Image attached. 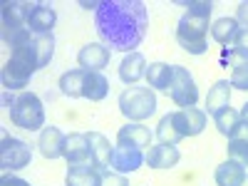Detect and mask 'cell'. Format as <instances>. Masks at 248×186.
I'll return each mask as SVG.
<instances>
[{"mask_svg":"<svg viewBox=\"0 0 248 186\" xmlns=\"http://www.w3.org/2000/svg\"><path fill=\"white\" fill-rule=\"evenodd\" d=\"M186 15L179 20V28H176V40L179 45L191 52V55H203L209 50L206 45V37H209V17L214 5L209 0H194V3L186 5Z\"/></svg>","mask_w":248,"mask_h":186,"instance_id":"3","label":"cell"},{"mask_svg":"<svg viewBox=\"0 0 248 186\" xmlns=\"http://www.w3.org/2000/svg\"><path fill=\"white\" fill-rule=\"evenodd\" d=\"M117 144H124V147H137V149H144V147H152V132L149 127H144L141 122H129L117 132Z\"/></svg>","mask_w":248,"mask_h":186,"instance_id":"13","label":"cell"},{"mask_svg":"<svg viewBox=\"0 0 248 186\" xmlns=\"http://www.w3.org/2000/svg\"><path fill=\"white\" fill-rule=\"evenodd\" d=\"M169 97L176 102V105L184 107H194L196 99H199V87L191 77V72L186 67L174 65V77H171V85H169Z\"/></svg>","mask_w":248,"mask_h":186,"instance_id":"8","label":"cell"},{"mask_svg":"<svg viewBox=\"0 0 248 186\" xmlns=\"http://www.w3.org/2000/svg\"><path fill=\"white\" fill-rule=\"evenodd\" d=\"M65 186H102V171L94 164H87V167H70Z\"/></svg>","mask_w":248,"mask_h":186,"instance_id":"19","label":"cell"},{"mask_svg":"<svg viewBox=\"0 0 248 186\" xmlns=\"http://www.w3.org/2000/svg\"><path fill=\"white\" fill-rule=\"evenodd\" d=\"M241 186H248V176H246V181H243V184H241Z\"/></svg>","mask_w":248,"mask_h":186,"instance_id":"36","label":"cell"},{"mask_svg":"<svg viewBox=\"0 0 248 186\" xmlns=\"http://www.w3.org/2000/svg\"><path fill=\"white\" fill-rule=\"evenodd\" d=\"M156 137L161 144H171V147H176V144L184 139V132L179 127V117L176 112H169L167 117H161L159 127H156Z\"/></svg>","mask_w":248,"mask_h":186,"instance_id":"24","label":"cell"},{"mask_svg":"<svg viewBox=\"0 0 248 186\" xmlns=\"http://www.w3.org/2000/svg\"><path fill=\"white\" fill-rule=\"evenodd\" d=\"M179 117V127L184 132V137H196L203 132L206 127V112L203 109H196V107H184L176 112Z\"/></svg>","mask_w":248,"mask_h":186,"instance_id":"17","label":"cell"},{"mask_svg":"<svg viewBox=\"0 0 248 186\" xmlns=\"http://www.w3.org/2000/svg\"><path fill=\"white\" fill-rule=\"evenodd\" d=\"M231 105V82L229 79H218L216 85L209 90V97H206V109L209 114H216L218 109Z\"/></svg>","mask_w":248,"mask_h":186,"instance_id":"23","label":"cell"},{"mask_svg":"<svg viewBox=\"0 0 248 186\" xmlns=\"http://www.w3.org/2000/svg\"><path fill=\"white\" fill-rule=\"evenodd\" d=\"M85 77H87V70H70L60 77V90L62 94H67V97H82V90H85Z\"/></svg>","mask_w":248,"mask_h":186,"instance_id":"26","label":"cell"},{"mask_svg":"<svg viewBox=\"0 0 248 186\" xmlns=\"http://www.w3.org/2000/svg\"><path fill=\"white\" fill-rule=\"evenodd\" d=\"M109 60H112V50L105 47V45H99V43H87L77 52L79 67L87 70V72H102L109 65Z\"/></svg>","mask_w":248,"mask_h":186,"instance_id":"11","label":"cell"},{"mask_svg":"<svg viewBox=\"0 0 248 186\" xmlns=\"http://www.w3.org/2000/svg\"><path fill=\"white\" fill-rule=\"evenodd\" d=\"M236 20H238V25H243V28H248V0H246V3H241V5H238V13H236Z\"/></svg>","mask_w":248,"mask_h":186,"instance_id":"33","label":"cell"},{"mask_svg":"<svg viewBox=\"0 0 248 186\" xmlns=\"http://www.w3.org/2000/svg\"><path fill=\"white\" fill-rule=\"evenodd\" d=\"M32 161V149L23 139H15L10 134H3V141H0V167L3 171H17L30 167Z\"/></svg>","mask_w":248,"mask_h":186,"instance_id":"7","label":"cell"},{"mask_svg":"<svg viewBox=\"0 0 248 186\" xmlns=\"http://www.w3.org/2000/svg\"><path fill=\"white\" fill-rule=\"evenodd\" d=\"M241 119H243V122H248V102H246L243 109H241Z\"/></svg>","mask_w":248,"mask_h":186,"instance_id":"34","label":"cell"},{"mask_svg":"<svg viewBox=\"0 0 248 186\" xmlns=\"http://www.w3.org/2000/svg\"><path fill=\"white\" fill-rule=\"evenodd\" d=\"M181 159L179 149L171 147V144H159V147H152L149 154H147V164L152 169H171L176 167Z\"/></svg>","mask_w":248,"mask_h":186,"instance_id":"18","label":"cell"},{"mask_svg":"<svg viewBox=\"0 0 248 186\" xmlns=\"http://www.w3.org/2000/svg\"><path fill=\"white\" fill-rule=\"evenodd\" d=\"M226 152H229V159H231V161H238V164H243V167H248V141H246V139L231 137Z\"/></svg>","mask_w":248,"mask_h":186,"instance_id":"29","label":"cell"},{"mask_svg":"<svg viewBox=\"0 0 248 186\" xmlns=\"http://www.w3.org/2000/svg\"><path fill=\"white\" fill-rule=\"evenodd\" d=\"M0 186H30V181L20 179V176H10V174H3V179H0Z\"/></svg>","mask_w":248,"mask_h":186,"instance_id":"32","label":"cell"},{"mask_svg":"<svg viewBox=\"0 0 248 186\" xmlns=\"http://www.w3.org/2000/svg\"><path fill=\"white\" fill-rule=\"evenodd\" d=\"M62 156H65L67 167H87V164H92V149H90L87 134H79V132L67 134Z\"/></svg>","mask_w":248,"mask_h":186,"instance_id":"9","label":"cell"},{"mask_svg":"<svg viewBox=\"0 0 248 186\" xmlns=\"http://www.w3.org/2000/svg\"><path fill=\"white\" fill-rule=\"evenodd\" d=\"M102 186H129V181H127V176H124V174L102 171Z\"/></svg>","mask_w":248,"mask_h":186,"instance_id":"31","label":"cell"},{"mask_svg":"<svg viewBox=\"0 0 248 186\" xmlns=\"http://www.w3.org/2000/svg\"><path fill=\"white\" fill-rule=\"evenodd\" d=\"M35 3H28V0H10V3H3V43L10 45L13 50L20 45H28L32 40V30H30V10Z\"/></svg>","mask_w":248,"mask_h":186,"instance_id":"4","label":"cell"},{"mask_svg":"<svg viewBox=\"0 0 248 186\" xmlns=\"http://www.w3.org/2000/svg\"><path fill=\"white\" fill-rule=\"evenodd\" d=\"M107 94H109V79L102 75V72H87L82 97L90 99V102H102Z\"/></svg>","mask_w":248,"mask_h":186,"instance_id":"22","label":"cell"},{"mask_svg":"<svg viewBox=\"0 0 248 186\" xmlns=\"http://www.w3.org/2000/svg\"><path fill=\"white\" fill-rule=\"evenodd\" d=\"M171 77H174V65H167V62H152L147 67V82L152 90L169 92Z\"/></svg>","mask_w":248,"mask_h":186,"instance_id":"21","label":"cell"},{"mask_svg":"<svg viewBox=\"0 0 248 186\" xmlns=\"http://www.w3.org/2000/svg\"><path fill=\"white\" fill-rule=\"evenodd\" d=\"M246 176H248L246 167L238 161H231V159H226L216 169V184L218 186H241L246 181Z\"/></svg>","mask_w":248,"mask_h":186,"instance_id":"20","label":"cell"},{"mask_svg":"<svg viewBox=\"0 0 248 186\" xmlns=\"http://www.w3.org/2000/svg\"><path fill=\"white\" fill-rule=\"evenodd\" d=\"M147 161V156L141 154V149L137 147H124V144H117L112 149V159H109V167L117 174H132L137 171L141 164Z\"/></svg>","mask_w":248,"mask_h":186,"instance_id":"10","label":"cell"},{"mask_svg":"<svg viewBox=\"0 0 248 186\" xmlns=\"http://www.w3.org/2000/svg\"><path fill=\"white\" fill-rule=\"evenodd\" d=\"M37 149L45 159H57L65 152V134H62L57 127H45L40 132V139H37Z\"/></svg>","mask_w":248,"mask_h":186,"instance_id":"14","label":"cell"},{"mask_svg":"<svg viewBox=\"0 0 248 186\" xmlns=\"http://www.w3.org/2000/svg\"><path fill=\"white\" fill-rule=\"evenodd\" d=\"M233 52L243 60H248V28H241L236 40H233Z\"/></svg>","mask_w":248,"mask_h":186,"instance_id":"30","label":"cell"},{"mask_svg":"<svg viewBox=\"0 0 248 186\" xmlns=\"http://www.w3.org/2000/svg\"><path fill=\"white\" fill-rule=\"evenodd\" d=\"M87 139H90V149H92V164L99 171H107L114 147H109V139L105 134H99V132H90Z\"/></svg>","mask_w":248,"mask_h":186,"instance_id":"16","label":"cell"},{"mask_svg":"<svg viewBox=\"0 0 248 186\" xmlns=\"http://www.w3.org/2000/svg\"><path fill=\"white\" fill-rule=\"evenodd\" d=\"M231 87L248 92V60L238 57L236 52H231Z\"/></svg>","mask_w":248,"mask_h":186,"instance_id":"28","label":"cell"},{"mask_svg":"<svg viewBox=\"0 0 248 186\" xmlns=\"http://www.w3.org/2000/svg\"><path fill=\"white\" fill-rule=\"evenodd\" d=\"M119 112L129 122H144L156 112V94L152 87H127L119 94Z\"/></svg>","mask_w":248,"mask_h":186,"instance_id":"6","label":"cell"},{"mask_svg":"<svg viewBox=\"0 0 248 186\" xmlns=\"http://www.w3.org/2000/svg\"><path fill=\"white\" fill-rule=\"evenodd\" d=\"M55 55V37L52 35H40V37H32L28 45H20L10 52V60L5 62L3 67V87L10 92V90H23L28 87L30 77L43 70L47 62L52 60Z\"/></svg>","mask_w":248,"mask_h":186,"instance_id":"2","label":"cell"},{"mask_svg":"<svg viewBox=\"0 0 248 186\" xmlns=\"http://www.w3.org/2000/svg\"><path fill=\"white\" fill-rule=\"evenodd\" d=\"M238 30H241V25H238L236 17H221L211 25V37L218 45H231L238 35Z\"/></svg>","mask_w":248,"mask_h":186,"instance_id":"25","label":"cell"},{"mask_svg":"<svg viewBox=\"0 0 248 186\" xmlns=\"http://www.w3.org/2000/svg\"><path fill=\"white\" fill-rule=\"evenodd\" d=\"M30 30L35 37L40 35H52V28L57 23V13L50 3H35L32 10H30Z\"/></svg>","mask_w":248,"mask_h":186,"instance_id":"12","label":"cell"},{"mask_svg":"<svg viewBox=\"0 0 248 186\" xmlns=\"http://www.w3.org/2000/svg\"><path fill=\"white\" fill-rule=\"evenodd\" d=\"M8 112H10V122L25 132H37L45 127V107H43V99L35 92H20L10 97Z\"/></svg>","mask_w":248,"mask_h":186,"instance_id":"5","label":"cell"},{"mask_svg":"<svg viewBox=\"0 0 248 186\" xmlns=\"http://www.w3.org/2000/svg\"><path fill=\"white\" fill-rule=\"evenodd\" d=\"M94 28L99 40L112 50L137 52L149 28V13L141 0H102L94 10Z\"/></svg>","mask_w":248,"mask_h":186,"instance_id":"1","label":"cell"},{"mask_svg":"<svg viewBox=\"0 0 248 186\" xmlns=\"http://www.w3.org/2000/svg\"><path fill=\"white\" fill-rule=\"evenodd\" d=\"M214 122H216V129L223 134V137H233V132H236V127L241 124V112H236V109H231V107H223V109H218L216 114H214Z\"/></svg>","mask_w":248,"mask_h":186,"instance_id":"27","label":"cell"},{"mask_svg":"<svg viewBox=\"0 0 248 186\" xmlns=\"http://www.w3.org/2000/svg\"><path fill=\"white\" fill-rule=\"evenodd\" d=\"M82 8H87V10H90V8H94V10H97V8H99V3H82Z\"/></svg>","mask_w":248,"mask_h":186,"instance_id":"35","label":"cell"},{"mask_svg":"<svg viewBox=\"0 0 248 186\" xmlns=\"http://www.w3.org/2000/svg\"><path fill=\"white\" fill-rule=\"evenodd\" d=\"M119 77L124 85H137L141 77H147V60L141 52H129L119 65Z\"/></svg>","mask_w":248,"mask_h":186,"instance_id":"15","label":"cell"}]
</instances>
